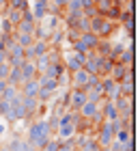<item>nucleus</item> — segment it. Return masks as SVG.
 Here are the masks:
<instances>
[{"instance_id":"nucleus-1","label":"nucleus","mask_w":140,"mask_h":151,"mask_svg":"<svg viewBox=\"0 0 140 151\" xmlns=\"http://www.w3.org/2000/svg\"><path fill=\"white\" fill-rule=\"evenodd\" d=\"M50 140V125H47V121H34L30 127H28V145L41 149L45 145V142Z\"/></svg>"},{"instance_id":"nucleus-2","label":"nucleus","mask_w":140,"mask_h":151,"mask_svg":"<svg viewBox=\"0 0 140 151\" xmlns=\"http://www.w3.org/2000/svg\"><path fill=\"white\" fill-rule=\"evenodd\" d=\"M86 91H84V88H82V91H80V88H73V93H71V101H69V106H71V108H75V110H80V108L84 106V104H86Z\"/></svg>"},{"instance_id":"nucleus-3","label":"nucleus","mask_w":140,"mask_h":151,"mask_svg":"<svg viewBox=\"0 0 140 151\" xmlns=\"http://www.w3.org/2000/svg\"><path fill=\"white\" fill-rule=\"evenodd\" d=\"M88 80H90V78H88L86 71H82V69H75V71H73V84H75V86H82V88H84V86L88 84Z\"/></svg>"}]
</instances>
